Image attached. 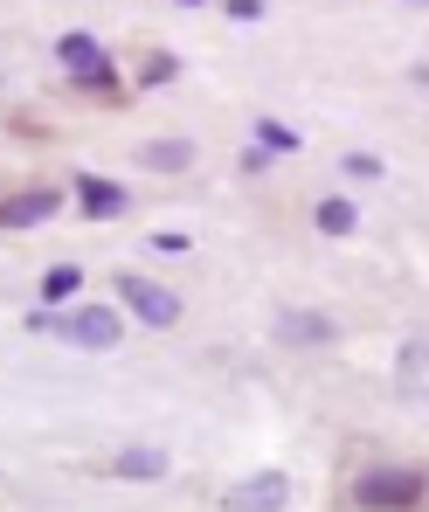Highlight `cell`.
Wrapping results in <instances>:
<instances>
[{
    "label": "cell",
    "mask_w": 429,
    "mask_h": 512,
    "mask_svg": "<svg viewBox=\"0 0 429 512\" xmlns=\"http://www.w3.org/2000/svg\"><path fill=\"white\" fill-rule=\"evenodd\" d=\"M429 471L423 464H367L353 478V512H423Z\"/></svg>",
    "instance_id": "1"
},
{
    "label": "cell",
    "mask_w": 429,
    "mask_h": 512,
    "mask_svg": "<svg viewBox=\"0 0 429 512\" xmlns=\"http://www.w3.org/2000/svg\"><path fill=\"white\" fill-rule=\"evenodd\" d=\"M35 333L70 340V346H84V353H111V346L125 340V319L104 312V305H49V312H35Z\"/></svg>",
    "instance_id": "2"
},
{
    "label": "cell",
    "mask_w": 429,
    "mask_h": 512,
    "mask_svg": "<svg viewBox=\"0 0 429 512\" xmlns=\"http://www.w3.org/2000/svg\"><path fill=\"white\" fill-rule=\"evenodd\" d=\"M118 305L132 312V319H146V326H180V298H173L167 284H153V277H139V270H125L118 277Z\"/></svg>",
    "instance_id": "3"
},
{
    "label": "cell",
    "mask_w": 429,
    "mask_h": 512,
    "mask_svg": "<svg viewBox=\"0 0 429 512\" xmlns=\"http://www.w3.org/2000/svg\"><path fill=\"white\" fill-rule=\"evenodd\" d=\"M291 506V478L284 471H250L222 492V512H284Z\"/></svg>",
    "instance_id": "4"
},
{
    "label": "cell",
    "mask_w": 429,
    "mask_h": 512,
    "mask_svg": "<svg viewBox=\"0 0 429 512\" xmlns=\"http://www.w3.org/2000/svg\"><path fill=\"white\" fill-rule=\"evenodd\" d=\"M56 208H63V187H14V194H0V229L56 222Z\"/></svg>",
    "instance_id": "5"
},
{
    "label": "cell",
    "mask_w": 429,
    "mask_h": 512,
    "mask_svg": "<svg viewBox=\"0 0 429 512\" xmlns=\"http://www.w3.org/2000/svg\"><path fill=\"white\" fill-rule=\"evenodd\" d=\"M284 346H333L340 340V326L326 319V312H312V305H291V312H277V326H270Z\"/></svg>",
    "instance_id": "6"
},
{
    "label": "cell",
    "mask_w": 429,
    "mask_h": 512,
    "mask_svg": "<svg viewBox=\"0 0 429 512\" xmlns=\"http://www.w3.org/2000/svg\"><path fill=\"white\" fill-rule=\"evenodd\" d=\"M70 187H77V194H84V215H90V222H118V215H125V208H132V201H125V187H118V180H97V173H77V180H70Z\"/></svg>",
    "instance_id": "7"
},
{
    "label": "cell",
    "mask_w": 429,
    "mask_h": 512,
    "mask_svg": "<svg viewBox=\"0 0 429 512\" xmlns=\"http://www.w3.org/2000/svg\"><path fill=\"white\" fill-rule=\"evenodd\" d=\"M56 63L70 70V84H77V77H97V70H111V56H104L97 35H63V42H56Z\"/></svg>",
    "instance_id": "8"
},
{
    "label": "cell",
    "mask_w": 429,
    "mask_h": 512,
    "mask_svg": "<svg viewBox=\"0 0 429 512\" xmlns=\"http://www.w3.org/2000/svg\"><path fill=\"white\" fill-rule=\"evenodd\" d=\"M111 478H125V485H153V478H167V450L132 443V450H118V457H111Z\"/></svg>",
    "instance_id": "9"
},
{
    "label": "cell",
    "mask_w": 429,
    "mask_h": 512,
    "mask_svg": "<svg viewBox=\"0 0 429 512\" xmlns=\"http://www.w3.org/2000/svg\"><path fill=\"white\" fill-rule=\"evenodd\" d=\"M139 167L146 173H187L194 167V146H187V139H146V146H139Z\"/></svg>",
    "instance_id": "10"
},
{
    "label": "cell",
    "mask_w": 429,
    "mask_h": 512,
    "mask_svg": "<svg viewBox=\"0 0 429 512\" xmlns=\"http://www.w3.org/2000/svg\"><path fill=\"white\" fill-rule=\"evenodd\" d=\"M312 222H319L326 236H353V229H360V208H353L346 194H326V201L312 208Z\"/></svg>",
    "instance_id": "11"
},
{
    "label": "cell",
    "mask_w": 429,
    "mask_h": 512,
    "mask_svg": "<svg viewBox=\"0 0 429 512\" xmlns=\"http://www.w3.org/2000/svg\"><path fill=\"white\" fill-rule=\"evenodd\" d=\"M77 284H84V270H77V263H56V270L42 277V305H63V298H77Z\"/></svg>",
    "instance_id": "12"
},
{
    "label": "cell",
    "mask_w": 429,
    "mask_h": 512,
    "mask_svg": "<svg viewBox=\"0 0 429 512\" xmlns=\"http://www.w3.org/2000/svg\"><path fill=\"white\" fill-rule=\"evenodd\" d=\"M257 139L270 146V153H298V132H291V125H270V118H257Z\"/></svg>",
    "instance_id": "13"
},
{
    "label": "cell",
    "mask_w": 429,
    "mask_h": 512,
    "mask_svg": "<svg viewBox=\"0 0 429 512\" xmlns=\"http://www.w3.org/2000/svg\"><path fill=\"white\" fill-rule=\"evenodd\" d=\"M180 7H201V0H180Z\"/></svg>",
    "instance_id": "14"
}]
</instances>
